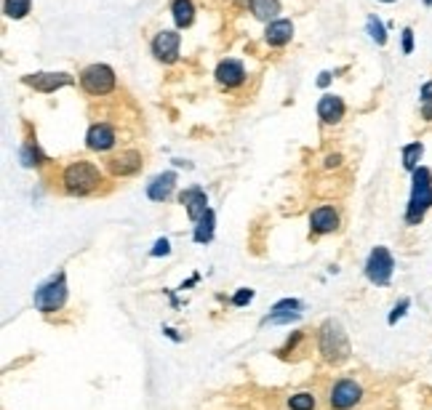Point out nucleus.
I'll use <instances>...</instances> for the list:
<instances>
[{"label": "nucleus", "mask_w": 432, "mask_h": 410, "mask_svg": "<svg viewBox=\"0 0 432 410\" xmlns=\"http://www.w3.org/2000/svg\"><path fill=\"white\" fill-rule=\"evenodd\" d=\"M317 349L326 362H344L349 357V338L344 333V328L339 325L337 320H326L320 325V333H317Z\"/></svg>", "instance_id": "obj_1"}, {"label": "nucleus", "mask_w": 432, "mask_h": 410, "mask_svg": "<svg viewBox=\"0 0 432 410\" xmlns=\"http://www.w3.org/2000/svg\"><path fill=\"white\" fill-rule=\"evenodd\" d=\"M430 208H432V173L430 168H416L413 171V187L409 210H406V221L409 224H419Z\"/></svg>", "instance_id": "obj_2"}, {"label": "nucleus", "mask_w": 432, "mask_h": 410, "mask_svg": "<svg viewBox=\"0 0 432 410\" xmlns=\"http://www.w3.org/2000/svg\"><path fill=\"white\" fill-rule=\"evenodd\" d=\"M102 184V173L88 160H75L64 171V190L70 195H88Z\"/></svg>", "instance_id": "obj_3"}, {"label": "nucleus", "mask_w": 432, "mask_h": 410, "mask_svg": "<svg viewBox=\"0 0 432 410\" xmlns=\"http://www.w3.org/2000/svg\"><path fill=\"white\" fill-rule=\"evenodd\" d=\"M64 301H67V274L64 272H59L56 277H51L48 283H43L35 291V309L43 312V315L59 312Z\"/></svg>", "instance_id": "obj_4"}, {"label": "nucleus", "mask_w": 432, "mask_h": 410, "mask_svg": "<svg viewBox=\"0 0 432 410\" xmlns=\"http://www.w3.org/2000/svg\"><path fill=\"white\" fill-rule=\"evenodd\" d=\"M80 85H83L85 94L105 96L115 88V72H112V67H107V64H91V67H85L83 75H80Z\"/></svg>", "instance_id": "obj_5"}, {"label": "nucleus", "mask_w": 432, "mask_h": 410, "mask_svg": "<svg viewBox=\"0 0 432 410\" xmlns=\"http://www.w3.org/2000/svg\"><path fill=\"white\" fill-rule=\"evenodd\" d=\"M392 269H395V261H392V253L387 248H374L366 261V277H369L374 285H390L392 280Z\"/></svg>", "instance_id": "obj_6"}, {"label": "nucleus", "mask_w": 432, "mask_h": 410, "mask_svg": "<svg viewBox=\"0 0 432 410\" xmlns=\"http://www.w3.org/2000/svg\"><path fill=\"white\" fill-rule=\"evenodd\" d=\"M360 397H363V389H360L355 381H339L337 387L331 389V408L334 410H349L352 405H358Z\"/></svg>", "instance_id": "obj_7"}, {"label": "nucleus", "mask_w": 432, "mask_h": 410, "mask_svg": "<svg viewBox=\"0 0 432 410\" xmlns=\"http://www.w3.org/2000/svg\"><path fill=\"white\" fill-rule=\"evenodd\" d=\"M24 83L32 85L41 94H53L56 88L73 83V77L67 72H38V75H24Z\"/></svg>", "instance_id": "obj_8"}, {"label": "nucleus", "mask_w": 432, "mask_h": 410, "mask_svg": "<svg viewBox=\"0 0 432 410\" xmlns=\"http://www.w3.org/2000/svg\"><path fill=\"white\" fill-rule=\"evenodd\" d=\"M179 203L187 208V216L192 221H201L206 213H209V198H206V192L201 187H190V190H184L179 195Z\"/></svg>", "instance_id": "obj_9"}, {"label": "nucleus", "mask_w": 432, "mask_h": 410, "mask_svg": "<svg viewBox=\"0 0 432 410\" xmlns=\"http://www.w3.org/2000/svg\"><path fill=\"white\" fill-rule=\"evenodd\" d=\"M152 53L158 56L160 62H177V56H179V35L177 32H160L158 38L152 41Z\"/></svg>", "instance_id": "obj_10"}, {"label": "nucleus", "mask_w": 432, "mask_h": 410, "mask_svg": "<svg viewBox=\"0 0 432 410\" xmlns=\"http://www.w3.org/2000/svg\"><path fill=\"white\" fill-rule=\"evenodd\" d=\"M107 166H110V171L115 176H131V173H137L142 168V155H139L137 149H126V152L115 155Z\"/></svg>", "instance_id": "obj_11"}, {"label": "nucleus", "mask_w": 432, "mask_h": 410, "mask_svg": "<svg viewBox=\"0 0 432 410\" xmlns=\"http://www.w3.org/2000/svg\"><path fill=\"white\" fill-rule=\"evenodd\" d=\"M85 144H88V149H94V152H107V149L115 144V131L110 126H105V123H96V126H91V131H88Z\"/></svg>", "instance_id": "obj_12"}, {"label": "nucleus", "mask_w": 432, "mask_h": 410, "mask_svg": "<svg viewBox=\"0 0 432 410\" xmlns=\"http://www.w3.org/2000/svg\"><path fill=\"white\" fill-rule=\"evenodd\" d=\"M216 80L221 85H227V88H235V85H241L246 80V70H243V64L238 59H224L216 67Z\"/></svg>", "instance_id": "obj_13"}, {"label": "nucleus", "mask_w": 432, "mask_h": 410, "mask_svg": "<svg viewBox=\"0 0 432 410\" xmlns=\"http://www.w3.org/2000/svg\"><path fill=\"white\" fill-rule=\"evenodd\" d=\"M174 184H177V173H160L155 179L147 184V198L155 203H163L171 198V192H174Z\"/></svg>", "instance_id": "obj_14"}, {"label": "nucleus", "mask_w": 432, "mask_h": 410, "mask_svg": "<svg viewBox=\"0 0 432 410\" xmlns=\"http://www.w3.org/2000/svg\"><path fill=\"white\" fill-rule=\"evenodd\" d=\"M310 224H312V232H317V234H328V232H334L339 227L337 210L328 208V205H320V208L312 210Z\"/></svg>", "instance_id": "obj_15"}, {"label": "nucleus", "mask_w": 432, "mask_h": 410, "mask_svg": "<svg viewBox=\"0 0 432 410\" xmlns=\"http://www.w3.org/2000/svg\"><path fill=\"white\" fill-rule=\"evenodd\" d=\"M317 115L323 123H339L344 117V102L339 96H323L317 104Z\"/></svg>", "instance_id": "obj_16"}, {"label": "nucleus", "mask_w": 432, "mask_h": 410, "mask_svg": "<svg viewBox=\"0 0 432 410\" xmlns=\"http://www.w3.org/2000/svg\"><path fill=\"white\" fill-rule=\"evenodd\" d=\"M291 35H294V24L288 19L273 21V24L267 27V32H264V38H267L270 45H283V43L291 41Z\"/></svg>", "instance_id": "obj_17"}, {"label": "nucleus", "mask_w": 432, "mask_h": 410, "mask_svg": "<svg viewBox=\"0 0 432 410\" xmlns=\"http://www.w3.org/2000/svg\"><path fill=\"white\" fill-rule=\"evenodd\" d=\"M174 21H177V27H190L192 21H195V9H192V0H174Z\"/></svg>", "instance_id": "obj_18"}, {"label": "nucleus", "mask_w": 432, "mask_h": 410, "mask_svg": "<svg viewBox=\"0 0 432 410\" xmlns=\"http://www.w3.org/2000/svg\"><path fill=\"white\" fill-rule=\"evenodd\" d=\"M214 224H216V216H214V210L209 208V213L203 216L201 221H198V227H195V242H211V237H214Z\"/></svg>", "instance_id": "obj_19"}, {"label": "nucleus", "mask_w": 432, "mask_h": 410, "mask_svg": "<svg viewBox=\"0 0 432 410\" xmlns=\"http://www.w3.org/2000/svg\"><path fill=\"white\" fill-rule=\"evenodd\" d=\"M251 11L256 19H273L280 11V3L278 0H251Z\"/></svg>", "instance_id": "obj_20"}, {"label": "nucleus", "mask_w": 432, "mask_h": 410, "mask_svg": "<svg viewBox=\"0 0 432 410\" xmlns=\"http://www.w3.org/2000/svg\"><path fill=\"white\" fill-rule=\"evenodd\" d=\"M32 9V0H6L3 3V11L9 19H24Z\"/></svg>", "instance_id": "obj_21"}, {"label": "nucleus", "mask_w": 432, "mask_h": 410, "mask_svg": "<svg viewBox=\"0 0 432 410\" xmlns=\"http://www.w3.org/2000/svg\"><path fill=\"white\" fill-rule=\"evenodd\" d=\"M424 155V147L419 144V141H413V144H409V147H403V166L409 171H416V163H419V158Z\"/></svg>", "instance_id": "obj_22"}, {"label": "nucleus", "mask_w": 432, "mask_h": 410, "mask_svg": "<svg viewBox=\"0 0 432 410\" xmlns=\"http://www.w3.org/2000/svg\"><path fill=\"white\" fill-rule=\"evenodd\" d=\"M288 408L291 410H315V397L310 392H299L288 400Z\"/></svg>", "instance_id": "obj_23"}, {"label": "nucleus", "mask_w": 432, "mask_h": 410, "mask_svg": "<svg viewBox=\"0 0 432 410\" xmlns=\"http://www.w3.org/2000/svg\"><path fill=\"white\" fill-rule=\"evenodd\" d=\"M299 312H273V315H267L262 320L264 325H285V323H296L299 320Z\"/></svg>", "instance_id": "obj_24"}, {"label": "nucleus", "mask_w": 432, "mask_h": 410, "mask_svg": "<svg viewBox=\"0 0 432 410\" xmlns=\"http://www.w3.org/2000/svg\"><path fill=\"white\" fill-rule=\"evenodd\" d=\"M369 35L376 41V45H384L387 43V30L376 16H369Z\"/></svg>", "instance_id": "obj_25"}, {"label": "nucleus", "mask_w": 432, "mask_h": 410, "mask_svg": "<svg viewBox=\"0 0 432 410\" xmlns=\"http://www.w3.org/2000/svg\"><path fill=\"white\" fill-rule=\"evenodd\" d=\"M409 306H411V298H403L401 304L395 306V309H392V315H390V325H395V323H398V320H401L403 315H406V309H409Z\"/></svg>", "instance_id": "obj_26"}, {"label": "nucleus", "mask_w": 432, "mask_h": 410, "mask_svg": "<svg viewBox=\"0 0 432 410\" xmlns=\"http://www.w3.org/2000/svg\"><path fill=\"white\" fill-rule=\"evenodd\" d=\"M299 309V301L296 298H283V301H278L273 306V312H296Z\"/></svg>", "instance_id": "obj_27"}, {"label": "nucleus", "mask_w": 432, "mask_h": 410, "mask_svg": "<svg viewBox=\"0 0 432 410\" xmlns=\"http://www.w3.org/2000/svg\"><path fill=\"white\" fill-rule=\"evenodd\" d=\"M253 298V291H248V288H241L238 293H235V298H232V304L235 306H246L248 301Z\"/></svg>", "instance_id": "obj_28"}, {"label": "nucleus", "mask_w": 432, "mask_h": 410, "mask_svg": "<svg viewBox=\"0 0 432 410\" xmlns=\"http://www.w3.org/2000/svg\"><path fill=\"white\" fill-rule=\"evenodd\" d=\"M413 51V32L406 27L403 30V53H411Z\"/></svg>", "instance_id": "obj_29"}, {"label": "nucleus", "mask_w": 432, "mask_h": 410, "mask_svg": "<svg viewBox=\"0 0 432 410\" xmlns=\"http://www.w3.org/2000/svg\"><path fill=\"white\" fill-rule=\"evenodd\" d=\"M169 251H171L169 240H158L155 242V248H152V256H166Z\"/></svg>", "instance_id": "obj_30"}, {"label": "nucleus", "mask_w": 432, "mask_h": 410, "mask_svg": "<svg viewBox=\"0 0 432 410\" xmlns=\"http://www.w3.org/2000/svg\"><path fill=\"white\" fill-rule=\"evenodd\" d=\"M422 102H424V104H432V83H424V88H422Z\"/></svg>", "instance_id": "obj_31"}, {"label": "nucleus", "mask_w": 432, "mask_h": 410, "mask_svg": "<svg viewBox=\"0 0 432 410\" xmlns=\"http://www.w3.org/2000/svg\"><path fill=\"white\" fill-rule=\"evenodd\" d=\"M328 83H331V72H320V77H317V85H323V88H326Z\"/></svg>", "instance_id": "obj_32"}, {"label": "nucleus", "mask_w": 432, "mask_h": 410, "mask_svg": "<svg viewBox=\"0 0 432 410\" xmlns=\"http://www.w3.org/2000/svg\"><path fill=\"white\" fill-rule=\"evenodd\" d=\"M339 160H342V158H339V155H331V158H328L326 166H328V168H334V166H339Z\"/></svg>", "instance_id": "obj_33"}, {"label": "nucleus", "mask_w": 432, "mask_h": 410, "mask_svg": "<svg viewBox=\"0 0 432 410\" xmlns=\"http://www.w3.org/2000/svg\"><path fill=\"white\" fill-rule=\"evenodd\" d=\"M424 120H432V104L424 107Z\"/></svg>", "instance_id": "obj_34"}, {"label": "nucleus", "mask_w": 432, "mask_h": 410, "mask_svg": "<svg viewBox=\"0 0 432 410\" xmlns=\"http://www.w3.org/2000/svg\"><path fill=\"white\" fill-rule=\"evenodd\" d=\"M381 3H395V0H381Z\"/></svg>", "instance_id": "obj_35"}, {"label": "nucleus", "mask_w": 432, "mask_h": 410, "mask_svg": "<svg viewBox=\"0 0 432 410\" xmlns=\"http://www.w3.org/2000/svg\"><path fill=\"white\" fill-rule=\"evenodd\" d=\"M424 3H427V6H432V0H424Z\"/></svg>", "instance_id": "obj_36"}]
</instances>
